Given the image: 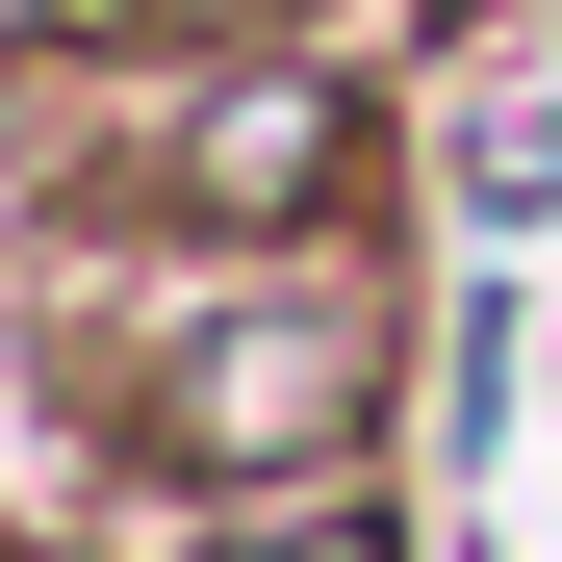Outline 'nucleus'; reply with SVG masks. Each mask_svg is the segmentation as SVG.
<instances>
[{"instance_id":"f257e3e1","label":"nucleus","mask_w":562,"mask_h":562,"mask_svg":"<svg viewBox=\"0 0 562 562\" xmlns=\"http://www.w3.org/2000/svg\"><path fill=\"white\" fill-rule=\"evenodd\" d=\"M179 409H205V460H307V435L358 409V333H231Z\"/></svg>"},{"instance_id":"f03ea898","label":"nucleus","mask_w":562,"mask_h":562,"mask_svg":"<svg viewBox=\"0 0 562 562\" xmlns=\"http://www.w3.org/2000/svg\"><path fill=\"white\" fill-rule=\"evenodd\" d=\"M307 179H333V103H307V77L205 103V205H307Z\"/></svg>"},{"instance_id":"7ed1b4c3","label":"nucleus","mask_w":562,"mask_h":562,"mask_svg":"<svg viewBox=\"0 0 562 562\" xmlns=\"http://www.w3.org/2000/svg\"><path fill=\"white\" fill-rule=\"evenodd\" d=\"M0 26H26V0H0Z\"/></svg>"}]
</instances>
